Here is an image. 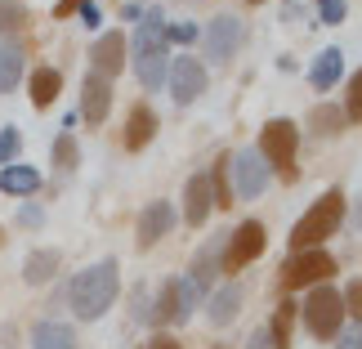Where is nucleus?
I'll return each instance as SVG.
<instances>
[{
	"instance_id": "1",
	"label": "nucleus",
	"mask_w": 362,
	"mask_h": 349,
	"mask_svg": "<svg viewBox=\"0 0 362 349\" xmlns=\"http://www.w3.org/2000/svg\"><path fill=\"white\" fill-rule=\"evenodd\" d=\"M117 296H121V269H117L112 256L90 264V269H81L72 282H67V300H72V314L81 318V323L103 318L117 304Z\"/></svg>"
},
{
	"instance_id": "2",
	"label": "nucleus",
	"mask_w": 362,
	"mask_h": 349,
	"mask_svg": "<svg viewBox=\"0 0 362 349\" xmlns=\"http://www.w3.org/2000/svg\"><path fill=\"white\" fill-rule=\"evenodd\" d=\"M340 219H344V193H340V188H327L322 198H317L309 211L296 219V229H291V251H313V246H322L327 237L340 233Z\"/></svg>"
},
{
	"instance_id": "3",
	"label": "nucleus",
	"mask_w": 362,
	"mask_h": 349,
	"mask_svg": "<svg viewBox=\"0 0 362 349\" xmlns=\"http://www.w3.org/2000/svg\"><path fill=\"white\" fill-rule=\"evenodd\" d=\"M259 157L269 161V171H282L286 179H296V152H300V125L286 121V117H273L264 121L259 130Z\"/></svg>"
},
{
	"instance_id": "4",
	"label": "nucleus",
	"mask_w": 362,
	"mask_h": 349,
	"mask_svg": "<svg viewBox=\"0 0 362 349\" xmlns=\"http://www.w3.org/2000/svg\"><path fill=\"white\" fill-rule=\"evenodd\" d=\"M304 327L313 331L317 341H336V331L344 327V300H340V287L331 282H317L309 296H304Z\"/></svg>"
},
{
	"instance_id": "5",
	"label": "nucleus",
	"mask_w": 362,
	"mask_h": 349,
	"mask_svg": "<svg viewBox=\"0 0 362 349\" xmlns=\"http://www.w3.org/2000/svg\"><path fill=\"white\" fill-rule=\"evenodd\" d=\"M264 246H269V233H264V224H259V219H242V224L228 233V242H224L219 273H242L246 264H255V260L264 256Z\"/></svg>"
},
{
	"instance_id": "6",
	"label": "nucleus",
	"mask_w": 362,
	"mask_h": 349,
	"mask_svg": "<svg viewBox=\"0 0 362 349\" xmlns=\"http://www.w3.org/2000/svg\"><path fill=\"white\" fill-rule=\"evenodd\" d=\"M336 273V256H327L322 246L313 251H291V260L282 264V287L286 291H300V287H317Z\"/></svg>"
},
{
	"instance_id": "7",
	"label": "nucleus",
	"mask_w": 362,
	"mask_h": 349,
	"mask_svg": "<svg viewBox=\"0 0 362 349\" xmlns=\"http://www.w3.org/2000/svg\"><path fill=\"white\" fill-rule=\"evenodd\" d=\"M228 175H233V193H238V198H259V193L269 188L273 171L255 148H242V152H228Z\"/></svg>"
},
{
	"instance_id": "8",
	"label": "nucleus",
	"mask_w": 362,
	"mask_h": 349,
	"mask_svg": "<svg viewBox=\"0 0 362 349\" xmlns=\"http://www.w3.org/2000/svg\"><path fill=\"white\" fill-rule=\"evenodd\" d=\"M170 94H175V103H197L202 94H206V86H211V76H206V67L192 59V54H179V59H170Z\"/></svg>"
},
{
	"instance_id": "9",
	"label": "nucleus",
	"mask_w": 362,
	"mask_h": 349,
	"mask_svg": "<svg viewBox=\"0 0 362 349\" xmlns=\"http://www.w3.org/2000/svg\"><path fill=\"white\" fill-rule=\"evenodd\" d=\"M202 45H206V59L211 63H233V54L242 45V18H233V13L211 18L202 32Z\"/></svg>"
},
{
	"instance_id": "10",
	"label": "nucleus",
	"mask_w": 362,
	"mask_h": 349,
	"mask_svg": "<svg viewBox=\"0 0 362 349\" xmlns=\"http://www.w3.org/2000/svg\"><path fill=\"white\" fill-rule=\"evenodd\" d=\"M90 72L103 76V81H112V76L125 72V32H103L99 40H94V50H90Z\"/></svg>"
},
{
	"instance_id": "11",
	"label": "nucleus",
	"mask_w": 362,
	"mask_h": 349,
	"mask_svg": "<svg viewBox=\"0 0 362 349\" xmlns=\"http://www.w3.org/2000/svg\"><path fill=\"white\" fill-rule=\"evenodd\" d=\"M175 202H148L144 206V215H139V251H152L161 242V237H170V229H175Z\"/></svg>"
},
{
	"instance_id": "12",
	"label": "nucleus",
	"mask_w": 362,
	"mask_h": 349,
	"mask_svg": "<svg viewBox=\"0 0 362 349\" xmlns=\"http://www.w3.org/2000/svg\"><path fill=\"white\" fill-rule=\"evenodd\" d=\"M215 211V193H211V175L197 171V175H188V184H184V219L192 229H202L206 219H211Z\"/></svg>"
},
{
	"instance_id": "13",
	"label": "nucleus",
	"mask_w": 362,
	"mask_h": 349,
	"mask_svg": "<svg viewBox=\"0 0 362 349\" xmlns=\"http://www.w3.org/2000/svg\"><path fill=\"white\" fill-rule=\"evenodd\" d=\"M107 113H112V81L86 72V81H81V117L90 125H103Z\"/></svg>"
},
{
	"instance_id": "14",
	"label": "nucleus",
	"mask_w": 362,
	"mask_h": 349,
	"mask_svg": "<svg viewBox=\"0 0 362 349\" xmlns=\"http://www.w3.org/2000/svg\"><path fill=\"white\" fill-rule=\"evenodd\" d=\"M224 242H228V233H215V237H206V246L192 256V269H188V282L206 291L215 282V273H219V260H224Z\"/></svg>"
},
{
	"instance_id": "15",
	"label": "nucleus",
	"mask_w": 362,
	"mask_h": 349,
	"mask_svg": "<svg viewBox=\"0 0 362 349\" xmlns=\"http://www.w3.org/2000/svg\"><path fill=\"white\" fill-rule=\"evenodd\" d=\"M165 13L161 9H144L139 13V27L130 36V54H144V50H170V40H165Z\"/></svg>"
},
{
	"instance_id": "16",
	"label": "nucleus",
	"mask_w": 362,
	"mask_h": 349,
	"mask_svg": "<svg viewBox=\"0 0 362 349\" xmlns=\"http://www.w3.org/2000/svg\"><path fill=\"white\" fill-rule=\"evenodd\" d=\"M134 76L144 90H161V81L170 76V50H144L134 54Z\"/></svg>"
},
{
	"instance_id": "17",
	"label": "nucleus",
	"mask_w": 362,
	"mask_h": 349,
	"mask_svg": "<svg viewBox=\"0 0 362 349\" xmlns=\"http://www.w3.org/2000/svg\"><path fill=\"white\" fill-rule=\"evenodd\" d=\"M152 135H157V117H152V108L139 103L130 117H125V130H121V144L125 152H139V148H148L152 144Z\"/></svg>"
},
{
	"instance_id": "18",
	"label": "nucleus",
	"mask_w": 362,
	"mask_h": 349,
	"mask_svg": "<svg viewBox=\"0 0 362 349\" xmlns=\"http://www.w3.org/2000/svg\"><path fill=\"white\" fill-rule=\"evenodd\" d=\"M242 296H246L242 282H224V287H219L215 296H211V304H206V318H211L215 327H228L233 318L242 314Z\"/></svg>"
},
{
	"instance_id": "19",
	"label": "nucleus",
	"mask_w": 362,
	"mask_h": 349,
	"mask_svg": "<svg viewBox=\"0 0 362 349\" xmlns=\"http://www.w3.org/2000/svg\"><path fill=\"white\" fill-rule=\"evenodd\" d=\"M32 349H76V331L59 318H40L32 327Z\"/></svg>"
},
{
	"instance_id": "20",
	"label": "nucleus",
	"mask_w": 362,
	"mask_h": 349,
	"mask_svg": "<svg viewBox=\"0 0 362 349\" xmlns=\"http://www.w3.org/2000/svg\"><path fill=\"white\" fill-rule=\"evenodd\" d=\"M340 72H344V54H340V45H327L309 67V86L313 90H331L340 81Z\"/></svg>"
},
{
	"instance_id": "21",
	"label": "nucleus",
	"mask_w": 362,
	"mask_h": 349,
	"mask_svg": "<svg viewBox=\"0 0 362 349\" xmlns=\"http://www.w3.org/2000/svg\"><path fill=\"white\" fill-rule=\"evenodd\" d=\"M148 323H179V278H165V282L157 287V300H152V309H148Z\"/></svg>"
},
{
	"instance_id": "22",
	"label": "nucleus",
	"mask_w": 362,
	"mask_h": 349,
	"mask_svg": "<svg viewBox=\"0 0 362 349\" xmlns=\"http://www.w3.org/2000/svg\"><path fill=\"white\" fill-rule=\"evenodd\" d=\"M59 251H54V246H40V251H32V256H27V264H23V278H27V282H32V287H40V282H49V278L54 273H59Z\"/></svg>"
},
{
	"instance_id": "23",
	"label": "nucleus",
	"mask_w": 362,
	"mask_h": 349,
	"mask_svg": "<svg viewBox=\"0 0 362 349\" xmlns=\"http://www.w3.org/2000/svg\"><path fill=\"white\" fill-rule=\"evenodd\" d=\"M0 188H5L9 198H27V193L40 188V171L36 166H5V171H0Z\"/></svg>"
},
{
	"instance_id": "24",
	"label": "nucleus",
	"mask_w": 362,
	"mask_h": 349,
	"mask_svg": "<svg viewBox=\"0 0 362 349\" xmlns=\"http://www.w3.org/2000/svg\"><path fill=\"white\" fill-rule=\"evenodd\" d=\"M344 113H340V103H317L313 113H309V130L317 135V139H336L340 130H344Z\"/></svg>"
},
{
	"instance_id": "25",
	"label": "nucleus",
	"mask_w": 362,
	"mask_h": 349,
	"mask_svg": "<svg viewBox=\"0 0 362 349\" xmlns=\"http://www.w3.org/2000/svg\"><path fill=\"white\" fill-rule=\"evenodd\" d=\"M27 90H32V103L36 108H49L54 99H59V90H63V76L54 72V67H36L32 81H27Z\"/></svg>"
},
{
	"instance_id": "26",
	"label": "nucleus",
	"mask_w": 362,
	"mask_h": 349,
	"mask_svg": "<svg viewBox=\"0 0 362 349\" xmlns=\"http://www.w3.org/2000/svg\"><path fill=\"white\" fill-rule=\"evenodd\" d=\"M18 76H23V50H18V40H5L0 45V94H9L18 86Z\"/></svg>"
},
{
	"instance_id": "27",
	"label": "nucleus",
	"mask_w": 362,
	"mask_h": 349,
	"mask_svg": "<svg viewBox=\"0 0 362 349\" xmlns=\"http://www.w3.org/2000/svg\"><path fill=\"white\" fill-rule=\"evenodd\" d=\"M296 314H300V304H291V300L277 304V314H273V323H269L273 349H286V345H291V327H296Z\"/></svg>"
},
{
	"instance_id": "28",
	"label": "nucleus",
	"mask_w": 362,
	"mask_h": 349,
	"mask_svg": "<svg viewBox=\"0 0 362 349\" xmlns=\"http://www.w3.org/2000/svg\"><path fill=\"white\" fill-rule=\"evenodd\" d=\"M49 157H54V166H59V171H76V161H81L76 135H72V130L54 135V144H49Z\"/></svg>"
},
{
	"instance_id": "29",
	"label": "nucleus",
	"mask_w": 362,
	"mask_h": 349,
	"mask_svg": "<svg viewBox=\"0 0 362 349\" xmlns=\"http://www.w3.org/2000/svg\"><path fill=\"white\" fill-rule=\"evenodd\" d=\"M211 193H215V206H233V175H228V152L215 161L211 171Z\"/></svg>"
},
{
	"instance_id": "30",
	"label": "nucleus",
	"mask_w": 362,
	"mask_h": 349,
	"mask_svg": "<svg viewBox=\"0 0 362 349\" xmlns=\"http://www.w3.org/2000/svg\"><path fill=\"white\" fill-rule=\"evenodd\" d=\"M23 27H27V5H18V0H0V32L13 40Z\"/></svg>"
},
{
	"instance_id": "31",
	"label": "nucleus",
	"mask_w": 362,
	"mask_h": 349,
	"mask_svg": "<svg viewBox=\"0 0 362 349\" xmlns=\"http://www.w3.org/2000/svg\"><path fill=\"white\" fill-rule=\"evenodd\" d=\"M344 121H362V67L349 76V86H344Z\"/></svg>"
},
{
	"instance_id": "32",
	"label": "nucleus",
	"mask_w": 362,
	"mask_h": 349,
	"mask_svg": "<svg viewBox=\"0 0 362 349\" xmlns=\"http://www.w3.org/2000/svg\"><path fill=\"white\" fill-rule=\"evenodd\" d=\"M202 300H206V291H197V287L188 282V278H179V323H188L192 309H197Z\"/></svg>"
},
{
	"instance_id": "33",
	"label": "nucleus",
	"mask_w": 362,
	"mask_h": 349,
	"mask_svg": "<svg viewBox=\"0 0 362 349\" xmlns=\"http://www.w3.org/2000/svg\"><path fill=\"white\" fill-rule=\"evenodd\" d=\"M340 300H344V314H354L358 323H362V278H354V282H344Z\"/></svg>"
},
{
	"instance_id": "34",
	"label": "nucleus",
	"mask_w": 362,
	"mask_h": 349,
	"mask_svg": "<svg viewBox=\"0 0 362 349\" xmlns=\"http://www.w3.org/2000/svg\"><path fill=\"white\" fill-rule=\"evenodd\" d=\"M13 157H18V130L5 125L0 130V166H13Z\"/></svg>"
},
{
	"instance_id": "35",
	"label": "nucleus",
	"mask_w": 362,
	"mask_h": 349,
	"mask_svg": "<svg viewBox=\"0 0 362 349\" xmlns=\"http://www.w3.org/2000/svg\"><path fill=\"white\" fill-rule=\"evenodd\" d=\"M165 40H175V45H192V40H197V27H192V23H170V27H165Z\"/></svg>"
},
{
	"instance_id": "36",
	"label": "nucleus",
	"mask_w": 362,
	"mask_h": 349,
	"mask_svg": "<svg viewBox=\"0 0 362 349\" xmlns=\"http://www.w3.org/2000/svg\"><path fill=\"white\" fill-rule=\"evenodd\" d=\"M336 341H340V349H362V323L340 327V331H336Z\"/></svg>"
},
{
	"instance_id": "37",
	"label": "nucleus",
	"mask_w": 362,
	"mask_h": 349,
	"mask_svg": "<svg viewBox=\"0 0 362 349\" xmlns=\"http://www.w3.org/2000/svg\"><path fill=\"white\" fill-rule=\"evenodd\" d=\"M81 9V23H86V27H99L103 23V13H99V5H94V0H86V5H76Z\"/></svg>"
},
{
	"instance_id": "38",
	"label": "nucleus",
	"mask_w": 362,
	"mask_h": 349,
	"mask_svg": "<svg viewBox=\"0 0 362 349\" xmlns=\"http://www.w3.org/2000/svg\"><path fill=\"white\" fill-rule=\"evenodd\" d=\"M246 349H273L269 327H255V331H250V345H246Z\"/></svg>"
},
{
	"instance_id": "39",
	"label": "nucleus",
	"mask_w": 362,
	"mask_h": 349,
	"mask_svg": "<svg viewBox=\"0 0 362 349\" xmlns=\"http://www.w3.org/2000/svg\"><path fill=\"white\" fill-rule=\"evenodd\" d=\"M40 219H45V215H40V206H23V211H18V224H27V229H36Z\"/></svg>"
},
{
	"instance_id": "40",
	"label": "nucleus",
	"mask_w": 362,
	"mask_h": 349,
	"mask_svg": "<svg viewBox=\"0 0 362 349\" xmlns=\"http://www.w3.org/2000/svg\"><path fill=\"white\" fill-rule=\"evenodd\" d=\"M148 349H184V345H179L175 336H152V341H148Z\"/></svg>"
},
{
	"instance_id": "41",
	"label": "nucleus",
	"mask_w": 362,
	"mask_h": 349,
	"mask_svg": "<svg viewBox=\"0 0 362 349\" xmlns=\"http://www.w3.org/2000/svg\"><path fill=\"white\" fill-rule=\"evenodd\" d=\"M76 5H86V0H59V9H54V13H59V18H63V13H72Z\"/></svg>"
},
{
	"instance_id": "42",
	"label": "nucleus",
	"mask_w": 362,
	"mask_h": 349,
	"mask_svg": "<svg viewBox=\"0 0 362 349\" xmlns=\"http://www.w3.org/2000/svg\"><path fill=\"white\" fill-rule=\"evenodd\" d=\"M354 224L362 229V198H358V211H354Z\"/></svg>"
},
{
	"instance_id": "43",
	"label": "nucleus",
	"mask_w": 362,
	"mask_h": 349,
	"mask_svg": "<svg viewBox=\"0 0 362 349\" xmlns=\"http://www.w3.org/2000/svg\"><path fill=\"white\" fill-rule=\"evenodd\" d=\"M246 5H264V0H246Z\"/></svg>"
},
{
	"instance_id": "44",
	"label": "nucleus",
	"mask_w": 362,
	"mask_h": 349,
	"mask_svg": "<svg viewBox=\"0 0 362 349\" xmlns=\"http://www.w3.org/2000/svg\"><path fill=\"white\" fill-rule=\"evenodd\" d=\"M211 349H228V345H211Z\"/></svg>"
},
{
	"instance_id": "45",
	"label": "nucleus",
	"mask_w": 362,
	"mask_h": 349,
	"mask_svg": "<svg viewBox=\"0 0 362 349\" xmlns=\"http://www.w3.org/2000/svg\"><path fill=\"white\" fill-rule=\"evenodd\" d=\"M317 5H327V0H317Z\"/></svg>"
},
{
	"instance_id": "46",
	"label": "nucleus",
	"mask_w": 362,
	"mask_h": 349,
	"mask_svg": "<svg viewBox=\"0 0 362 349\" xmlns=\"http://www.w3.org/2000/svg\"><path fill=\"white\" fill-rule=\"evenodd\" d=\"M0 242H5V237H0Z\"/></svg>"
}]
</instances>
